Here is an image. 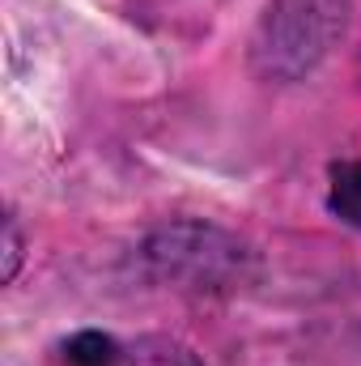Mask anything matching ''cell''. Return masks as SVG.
<instances>
[{"label":"cell","instance_id":"obj_1","mask_svg":"<svg viewBox=\"0 0 361 366\" xmlns=\"http://www.w3.org/2000/svg\"><path fill=\"white\" fill-rule=\"evenodd\" d=\"M345 30V0H276L255 34V64L268 77L306 73Z\"/></svg>","mask_w":361,"mask_h":366},{"label":"cell","instance_id":"obj_2","mask_svg":"<svg viewBox=\"0 0 361 366\" xmlns=\"http://www.w3.org/2000/svg\"><path fill=\"white\" fill-rule=\"evenodd\" d=\"M327 209L345 222L361 230V162H332L327 171Z\"/></svg>","mask_w":361,"mask_h":366},{"label":"cell","instance_id":"obj_3","mask_svg":"<svg viewBox=\"0 0 361 366\" xmlns=\"http://www.w3.org/2000/svg\"><path fill=\"white\" fill-rule=\"evenodd\" d=\"M132 366H204L195 350H187L175 337H141L128 354Z\"/></svg>","mask_w":361,"mask_h":366},{"label":"cell","instance_id":"obj_4","mask_svg":"<svg viewBox=\"0 0 361 366\" xmlns=\"http://www.w3.org/2000/svg\"><path fill=\"white\" fill-rule=\"evenodd\" d=\"M68 362L73 366H115L119 362V345L102 332H81L68 341Z\"/></svg>","mask_w":361,"mask_h":366},{"label":"cell","instance_id":"obj_5","mask_svg":"<svg viewBox=\"0 0 361 366\" xmlns=\"http://www.w3.org/2000/svg\"><path fill=\"white\" fill-rule=\"evenodd\" d=\"M17 260H21V234H17V222L4 217V281L17 277Z\"/></svg>","mask_w":361,"mask_h":366}]
</instances>
